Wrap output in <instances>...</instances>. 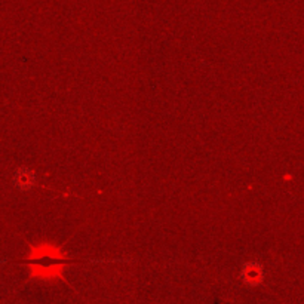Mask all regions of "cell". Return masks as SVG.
I'll use <instances>...</instances> for the list:
<instances>
[{
	"label": "cell",
	"instance_id": "6da1fadb",
	"mask_svg": "<svg viewBox=\"0 0 304 304\" xmlns=\"http://www.w3.org/2000/svg\"><path fill=\"white\" fill-rule=\"evenodd\" d=\"M243 277L248 283H260L261 279H263V271H261V267L257 266V264H248L243 270Z\"/></svg>",
	"mask_w": 304,
	"mask_h": 304
}]
</instances>
